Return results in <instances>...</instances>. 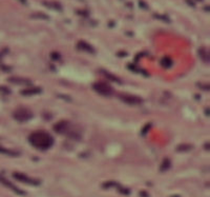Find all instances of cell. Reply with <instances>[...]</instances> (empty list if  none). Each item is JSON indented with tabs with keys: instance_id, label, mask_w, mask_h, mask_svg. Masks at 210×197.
I'll return each mask as SVG.
<instances>
[{
	"instance_id": "obj_14",
	"label": "cell",
	"mask_w": 210,
	"mask_h": 197,
	"mask_svg": "<svg viewBox=\"0 0 210 197\" xmlns=\"http://www.w3.org/2000/svg\"><path fill=\"white\" fill-rule=\"evenodd\" d=\"M162 63L164 66H166V68H169L171 65H172V61L170 58H168V57H165V58H163L162 60Z\"/></svg>"
},
{
	"instance_id": "obj_8",
	"label": "cell",
	"mask_w": 210,
	"mask_h": 197,
	"mask_svg": "<svg viewBox=\"0 0 210 197\" xmlns=\"http://www.w3.org/2000/svg\"><path fill=\"white\" fill-rule=\"evenodd\" d=\"M78 46H79L80 50H83V51L88 52V53H91V54L95 53V49H94L91 44L86 43L85 41H80L79 43H78Z\"/></svg>"
},
{
	"instance_id": "obj_6",
	"label": "cell",
	"mask_w": 210,
	"mask_h": 197,
	"mask_svg": "<svg viewBox=\"0 0 210 197\" xmlns=\"http://www.w3.org/2000/svg\"><path fill=\"white\" fill-rule=\"evenodd\" d=\"M0 182H1L3 186H5V187H8L9 189H11V190H13L15 193H17V194H19V195H24V192L22 191V190H20V189H18L17 187L16 186H14L12 182L9 181L8 179L6 178H4V177H2V176H0Z\"/></svg>"
},
{
	"instance_id": "obj_9",
	"label": "cell",
	"mask_w": 210,
	"mask_h": 197,
	"mask_svg": "<svg viewBox=\"0 0 210 197\" xmlns=\"http://www.w3.org/2000/svg\"><path fill=\"white\" fill-rule=\"evenodd\" d=\"M41 92V90L38 87H30V89H25L23 91H21V95H24V96H32V95H36Z\"/></svg>"
},
{
	"instance_id": "obj_13",
	"label": "cell",
	"mask_w": 210,
	"mask_h": 197,
	"mask_svg": "<svg viewBox=\"0 0 210 197\" xmlns=\"http://www.w3.org/2000/svg\"><path fill=\"white\" fill-rule=\"evenodd\" d=\"M199 53H200L201 57H202V58L204 59L205 61H207V62H208V60H209V59H208V53L206 52V50H205V49H201Z\"/></svg>"
},
{
	"instance_id": "obj_3",
	"label": "cell",
	"mask_w": 210,
	"mask_h": 197,
	"mask_svg": "<svg viewBox=\"0 0 210 197\" xmlns=\"http://www.w3.org/2000/svg\"><path fill=\"white\" fill-rule=\"evenodd\" d=\"M93 87L97 93L103 95V96H106V97L110 96V95H112V93H114L112 87H110L109 84H105V82H96V84H93Z\"/></svg>"
},
{
	"instance_id": "obj_7",
	"label": "cell",
	"mask_w": 210,
	"mask_h": 197,
	"mask_svg": "<svg viewBox=\"0 0 210 197\" xmlns=\"http://www.w3.org/2000/svg\"><path fill=\"white\" fill-rule=\"evenodd\" d=\"M9 81L13 82L16 84H22V85H30V80L27 78H20V77H11L9 78Z\"/></svg>"
},
{
	"instance_id": "obj_18",
	"label": "cell",
	"mask_w": 210,
	"mask_h": 197,
	"mask_svg": "<svg viewBox=\"0 0 210 197\" xmlns=\"http://www.w3.org/2000/svg\"><path fill=\"white\" fill-rule=\"evenodd\" d=\"M19 1L22 2L23 4H27V0H19Z\"/></svg>"
},
{
	"instance_id": "obj_12",
	"label": "cell",
	"mask_w": 210,
	"mask_h": 197,
	"mask_svg": "<svg viewBox=\"0 0 210 197\" xmlns=\"http://www.w3.org/2000/svg\"><path fill=\"white\" fill-rule=\"evenodd\" d=\"M170 160L169 159H164V161H163V163H162V165H161V171H166V170H168L169 168H170Z\"/></svg>"
},
{
	"instance_id": "obj_1",
	"label": "cell",
	"mask_w": 210,
	"mask_h": 197,
	"mask_svg": "<svg viewBox=\"0 0 210 197\" xmlns=\"http://www.w3.org/2000/svg\"><path fill=\"white\" fill-rule=\"evenodd\" d=\"M29 140L35 148L39 149V150H46V149L51 148L54 143V139L52 135L44 131H37L32 133L29 137Z\"/></svg>"
},
{
	"instance_id": "obj_11",
	"label": "cell",
	"mask_w": 210,
	"mask_h": 197,
	"mask_svg": "<svg viewBox=\"0 0 210 197\" xmlns=\"http://www.w3.org/2000/svg\"><path fill=\"white\" fill-rule=\"evenodd\" d=\"M0 153L5 154V155H10V156H18L19 155L18 152L11 151V150H8V149H2V148H0Z\"/></svg>"
},
{
	"instance_id": "obj_10",
	"label": "cell",
	"mask_w": 210,
	"mask_h": 197,
	"mask_svg": "<svg viewBox=\"0 0 210 197\" xmlns=\"http://www.w3.org/2000/svg\"><path fill=\"white\" fill-rule=\"evenodd\" d=\"M102 72V74L105 76L107 79H109V80H112V81H116V82H121V79H120L119 77H117V76H115V75H112V74H110L109 72H107V71H104V70H102L101 71Z\"/></svg>"
},
{
	"instance_id": "obj_17",
	"label": "cell",
	"mask_w": 210,
	"mask_h": 197,
	"mask_svg": "<svg viewBox=\"0 0 210 197\" xmlns=\"http://www.w3.org/2000/svg\"><path fill=\"white\" fill-rule=\"evenodd\" d=\"M52 58L53 59H60V56L57 53H52Z\"/></svg>"
},
{
	"instance_id": "obj_4",
	"label": "cell",
	"mask_w": 210,
	"mask_h": 197,
	"mask_svg": "<svg viewBox=\"0 0 210 197\" xmlns=\"http://www.w3.org/2000/svg\"><path fill=\"white\" fill-rule=\"evenodd\" d=\"M14 178H16L17 180H19L21 182H24V184H32V186H38L40 184L39 180L35 179V178H32V177H29L27 175L23 174V173H18V172H15L13 174Z\"/></svg>"
},
{
	"instance_id": "obj_16",
	"label": "cell",
	"mask_w": 210,
	"mask_h": 197,
	"mask_svg": "<svg viewBox=\"0 0 210 197\" xmlns=\"http://www.w3.org/2000/svg\"><path fill=\"white\" fill-rule=\"evenodd\" d=\"M32 17H37V18H43V19H48V16L42 15V14H38V15H33Z\"/></svg>"
},
{
	"instance_id": "obj_15",
	"label": "cell",
	"mask_w": 210,
	"mask_h": 197,
	"mask_svg": "<svg viewBox=\"0 0 210 197\" xmlns=\"http://www.w3.org/2000/svg\"><path fill=\"white\" fill-rule=\"evenodd\" d=\"M190 148H191V146H188V144H186V146H179L178 150L179 151H186V150H188V149L190 150Z\"/></svg>"
},
{
	"instance_id": "obj_5",
	"label": "cell",
	"mask_w": 210,
	"mask_h": 197,
	"mask_svg": "<svg viewBox=\"0 0 210 197\" xmlns=\"http://www.w3.org/2000/svg\"><path fill=\"white\" fill-rule=\"evenodd\" d=\"M122 101H124L125 103L130 104V106H138V104L142 103V99L140 97L133 96V95H121L120 96Z\"/></svg>"
},
{
	"instance_id": "obj_2",
	"label": "cell",
	"mask_w": 210,
	"mask_h": 197,
	"mask_svg": "<svg viewBox=\"0 0 210 197\" xmlns=\"http://www.w3.org/2000/svg\"><path fill=\"white\" fill-rule=\"evenodd\" d=\"M13 117L15 118L17 121L24 122V121L30 120V118L33 117V114L29 109H27V108H18L14 111Z\"/></svg>"
}]
</instances>
